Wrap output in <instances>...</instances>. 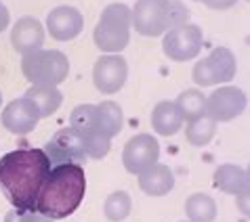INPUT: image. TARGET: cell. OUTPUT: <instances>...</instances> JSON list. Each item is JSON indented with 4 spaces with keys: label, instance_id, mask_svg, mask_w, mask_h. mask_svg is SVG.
<instances>
[{
    "label": "cell",
    "instance_id": "3",
    "mask_svg": "<svg viewBox=\"0 0 250 222\" xmlns=\"http://www.w3.org/2000/svg\"><path fill=\"white\" fill-rule=\"evenodd\" d=\"M130 6L124 2H112L101 11L99 21L93 32L95 46L105 55H120L130 42Z\"/></svg>",
    "mask_w": 250,
    "mask_h": 222
},
{
    "label": "cell",
    "instance_id": "14",
    "mask_svg": "<svg viewBox=\"0 0 250 222\" xmlns=\"http://www.w3.org/2000/svg\"><path fill=\"white\" fill-rule=\"evenodd\" d=\"M46 38V27L36 17H19L11 27V44L19 55H27L32 51L42 48Z\"/></svg>",
    "mask_w": 250,
    "mask_h": 222
},
{
    "label": "cell",
    "instance_id": "32",
    "mask_svg": "<svg viewBox=\"0 0 250 222\" xmlns=\"http://www.w3.org/2000/svg\"><path fill=\"white\" fill-rule=\"evenodd\" d=\"M246 178H248V186H250V164H248V168H246Z\"/></svg>",
    "mask_w": 250,
    "mask_h": 222
},
{
    "label": "cell",
    "instance_id": "11",
    "mask_svg": "<svg viewBox=\"0 0 250 222\" xmlns=\"http://www.w3.org/2000/svg\"><path fill=\"white\" fill-rule=\"evenodd\" d=\"M128 78V63L122 55H101L93 65V84L101 94H116Z\"/></svg>",
    "mask_w": 250,
    "mask_h": 222
},
{
    "label": "cell",
    "instance_id": "6",
    "mask_svg": "<svg viewBox=\"0 0 250 222\" xmlns=\"http://www.w3.org/2000/svg\"><path fill=\"white\" fill-rule=\"evenodd\" d=\"M170 0H137L130 9V19L137 34L145 38L164 36L170 30Z\"/></svg>",
    "mask_w": 250,
    "mask_h": 222
},
{
    "label": "cell",
    "instance_id": "4",
    "mask_svg": "<svg viewBox=\"0 0 250 222\" xmlns=\"http://www.w3.org/2000/svg\"><path fill=\"white\" fill-rule=\"evenodd\" d=\"M21 72L32 86H59L67 80L69 59L55 48H38L21 55Z\"/></svg>",
    "mask_w": 250,
    "mask_h": 222
},
{
    "label": "cell",
    "instance_id": "7",
    "mask_svg": "<svg viewBox=\"0 0 250 222\" xmlns=\"http://www.w3.org/2000/svg\"><path fill=\"white\" fill-rule=\"evenodd\" d=\"M204 44V34L202 27L196 23H185L179 27H172L164 34L162 38V53L170 61L183 63V61L196 59Z\"/></svg>",
    "mask_w": 250,
    "mask_h": 222
},
{
    "label": "cell",
    "instance_id": "29",
    "mask_svg": "<svg viewBox=\"0 0 250 222\" xmlns=\"http://www.w3.org/2000/svg\"><path fill=\"white\" fill-rule=\"evenodd\" d=\"M27 214H30V212H19V210H15V207H13L11 212H6V216H4L2 222H25Z\"/></svg>",
    "mask_w": 250,
    "mask_h": 222
},
{
    "label": "cell",
    "instance_id": "18",
    "mask_svg": "<svg viewBox=\"0 0 250 222\" xmlns=\"http://www.w3.org/2000/svg\"><path fill=\"white\" fill-rule=\"evenodd\" d=\"M69 126H72L74 130H78L84 138L93 136V134H105L103 128H101L99 107L93 105V103H84V105L74 107L72 115H69Z\"/></svg>",
    "mask_w": 250,
    "mask_h": 222
},
{
    "label": "cell",
    "instance_id": "10",
    "mask_svg": "<svg viewBox=\"0 0 250 222\" xmlns=\"http://www.w3.org/2000/svg\"><path fill=\"white\" fill-rule=\"evenodd\" d=\"M160 159V143L156 136L147 132L130 136L122 151V164L130 174H141L149 166L158 164Z\"/></svg>",
    "mask_w": 250,
    "mask_h": 222
},
{
    "label": "cell",
    "instance_id": "28",
    "mask_svg": "<svg viewBox=\"0 0 250 222\" xmlns=\"http://www.w3.org/2000/svg\"><path fill=\"white\" fill-rule=\"evenodd\" d=\"M235 2H238V0H206L204 4L212 11H227V9H231Z\"/></svg>",
    "mask_w": 250,
    "mask_h": 222
},
{
    "label": "cell",
    "instance_id": "1",
    "mask_svg": "<svg viewBox=\"0 0 250 222\" xmlns=\"http://www.w3.org/2000/svg\"><path fill=\"white\" fill-rule=\"evenodd\" d=\"M44 149L21 147L0 157V189L19 212H36V201L51 172Z\"/></svg>",
    "mask_w": 250,
    "mask_h": 222
},
{
    "label": "cell",
    "instance_id": "33",
    "mask_svg": "<svg viewBox=\"0 0 250 222\" xmlns=\"http://www.w3.org/2000/svg\"><path fill=\"white\" fill-rule=\"evenodd\" d=\"M0 107H2V90H0Z\"/></svg>",
    "mask_w": 250,
    "mask_h": 222
},
{
    "label": "cell",
    "instance_id": "5",
    "mask_svg": "<svg viewBox=\"0 0 250 222\" xmlns=\"http://www.w3.org/2000/svg\"><path fill=\"white\" fill-rule=\"evenodd\" d=\"M235 72H238V61H235L233 51L227 46H217L208 53V57L193 65L191 78L196 86L206 88L231 82L235 78Z\"/></svg>",
    "mask_w": 250,
    "mask_h": 222
},
{
    "label": "cell",
    "instance_id": "15",
    "mask_svg": "<svg viewBox=\"0 0 250 222\" xmlns=\"http://www.w3.org/2000/svg\"><path fill=\"white\" fill-rule=\"evenodd\" d=\"M139 176V189L149 197H164L175 189V174L166 164H154Z\"/></svg>",
    "mask_w": 250,
    "mask_h": 222
},
{
    "label": "cell",
    "instance_id": "17",
    "mask_svg": "<svg viewBox=\"0 0 250 222\" xmlns=\"http://www.w3.org/2000/svg\"><path fill=\"white\" fill-rule=\"evenodd\" d=\"M212 183L219 191L227 193V195H238L248 186V178H246V170L242 166L235 164H221L212 174Z\"/></svg>",
    "mask_w": 250,
    "mask_h": 222
},
{
    "label": "cell",
    "instance_id": "16",
    "mask_svg": "<svg viewBox=\"0 0 250 222\" xmlns=\"http://www.w3.org/2000/svg\"><path fill=\"white\" fill-rule=\"evenodd\" d=\"M151 128L160 136H175L183 128L185 117L175 101H160L151 111Z\"/></svg>",
    "mask_w": 250,
    "mask_h": 222
},
{
    "label": "cell",
    "instance_id": "26",
    "mask_svg": "<svg viewBox=\"0 0 250 222\" xmlns=\"http://www.w3.org/2000/svg\"><path fill=\"white\" fill-rule=\"evenodd\" d=\"M168 19H170V30H172V27L189 23V9H187L181 0H170Z\"/></svg>",
    "mask_w": 250,
    "mask_h": 222
},
{
    "label": "cell",
    "instance_id": "22",
    "mask_svg": "<svg viewBox=\"0 0 250 222\" xmlns=\"http://www.w3.org/2000/svg\"><path fill=\"white\" fill-rule=\"evenodd\" d=\"M177 107L181 109L185 122L206 113V94L200 88H187L177 96Z\"/></svg>",
    "mask_w": 250,
    "mask_h": 222
},
{
    "label": "cell",
    "instance_id": "24",
    "mask_svg": "<svg viewBox=\"0 0 250 222\" xmlns=\"http://www.w3.org/2000/svg\"><path fill=\"white\" fill-rule=\"evenodd\" d=\"M99 115H101V128L109 138H114L120 134V130L124 126V113L122 107L116 101H101L99 105Z\"/></svg>",
    "mask_w": 250,
    "mask_h": 222
},
{
    "label": "cell",
    "instance_id": "25",
    "mask_svg": "<svg viewBox=\"0 0 250 222\" xmlns=\"http://www.w3.org/2000/svg\"><path fill=\"white\" fill-rule=\"evenodd\" d=\"M88 159H103L112 149V138L105 134H93L84 138Z\"/></svg>",
    "mask_w": 250,
    "mask_h": 222
},
{
    "label": "cell",
    "instance_id": "31",
    "mask_svg": "<svg viewBox=\"0 0 250 222\" xmlns=\"http://www.w3.org/2000/svg\"><path fill=\"white\" fill-rule=\"evenodd\" d=\"M25 222H57V220L46 218V216H42V214H38V212H30L27 214V218H25Z\"/></svg>",
    "mask_w": 250,
    "mask_h": 222
},
{
    "label": "cell",
    "instance_id": "34",
    "mask_svg": "<svg viewBox=\"0 0 250 222\" xmlns=\"http://www.w3.org/2000/svg\"><path fill=\"white\" fill-rule=\"evenodd\" d=\"M196 2H206V0H196Z\"/></svg>",
    "mask_w": 250,
    "mask_h": 222
},
{
    "label": "cell",
    "instance_id": "9",
    "mask_svg": "<svg viewBox=\"0 0 250 222\" xmlns=\"http://www.w3.org/2000/svg\"><path fill=\"white\" fill-rule=\"evenodd\" d=\"M246 92L238 86H219L206 96V113L217 124L231 122L246 111Z\"/></svg>",
    "mask_w": 250,
    "mask_h": 222
},
{
    "label": "cell",
    "instance_id": "27",
    "mask_svg": "<svg viewBox=\"0 0 250 222\" xmlns=\"http://www.w3.org/2000/svg\"><path fill=\"white\" fill-rule=\"evenodd\" d=\"M235 207L242 212V216L250 220V186H246L244 191L235 195Z\"/></svg>",
    "mask_w": 250,
    "mask_h": 222
},
{
    "label": "cell",
    "instance_id": "19",
    "mask_svg": "<svg viewBox=\"0 0 250 222\" xmlns=\"http://www.w3.org/2000/svg\"><path fill=\"white\" fill-rule=\"evenodd\" d=\"M25 96L38 107L40 117H51L55 111H59L63 103V92L59 86H32L25 90Z\"/></svg>",
    "mask_w": 250,
    "mask_h": 222
},
{
    "label": "cell",
    "instance_id": "20",
    "mask_svg": "<svg viewBox=\"0 0 250 222\" xmlns=\"http://www.w3.org/2000/svg\"><path fill=\"white\" fill-rule=\"evenodd\" d=\"M217 212V201L206 193H193L185 199V216L191 222H214Z\"/></svg>",
    "mask_w": 250,
    "mask_h": 222
},
{
    "label": "cell",
    "instance_id": "12",
    "mask_svg": "<svg viewBox=\"0 0 250 222\" xmlns=\"http://www.w3.org/2000/svg\"><path fill=\"white\" fill-rule=\"evenodd\" d=\"M42 120L40 117V111L34 103L27 99V96H19V99H13L11 103H6V107L2 109V126L9 130L11 134L23 136L30 134L34 128L38 126V122Z\"/></svg>",
    "mask_w": 250,
    "mask_h": 222
},
{
    "label": "cell",
    "instance_id": "36",
    "mask_svg": "<svg viewBox=\"0 0 250 222\" xmlns=\"http://www.w3.org/2000/svg\"><path fill=\"white\" fill-rule=\"evenodd\" d=\"M246 2H250V0H246Z\"/></svg>",
    "mask_w": 250,
    "mask_h": 222
},
{
    "label": "cell",
    "instance_id": "8",
    "mask_svg": "<svg viewBox=\"0 0 250 222\" xmlns=\"http://www.w3.org/2000/svg\"><path fill=\"white\" fill-rule=\"evenodd\" d=\"M44 153L48 157L51 166H63V164H86V143L78 130L72 126L57 130L51 141L44 145Z\"/></svg>",
    "mask_w": 250,
    "mask_h": 222
},
{
    "label": "cell",
    "instance_id": "23",
    "mask_svg": "<svg viewBox=\"0 0 250 222\" xmlns=\"http://www.w3.org/2000/svg\"><path fill=\"white\" fill-rule=\"evenodd\" d=\"M133 212V199L126 191H114L103 204V214L109 222H122Z\"/></svg>",
    "mask_w": 250,
    "mask_h": 222
},
{
    "label": "cell",
    "instance_id": "30",
    "mask_svg": "<svg viewBox=\"0 0 250 222\" xmlns=\"http://www.w3.org/2000/svg\"><path fill=\"white\" fill-rule=\"evenodd\" d=\"M9 25H11V13L4 2H0V32H4Z\"/></svg>",
    "mask_w": 250,
    "mask_h": 222
},
{
    "label": "cell",
    "instance_id": "2",
    "mask_svg": "<svg viewBox=\"0 0 250 222\" xmlns=\"http://www.w3.org/2000/svg\"><path fill=\"white\" fill-rule=\"evenodd\" d=\"M86 195L84 166H53L36 201V212L53 220H63L78 210Z\"/></svg>",
    "mask_w": 250,
    "mask_h": 222
},
{
    "label": "cell",
    "instance_id": "35",
    "mask_svg": "<svg viewBox=\"0 0 250 222\" xmlns=\"http://www.w3.org/2000/svg\"><path fill=\"white\" fill-rule=\"evenodd\" d=\"M181 222H191V220H181Z\"/></svg>",
    "mask_w": 250,
    "mask_h": 222
},
{
    "label": "cell",
    "instance_id": "21",
    "mask_svg": "<svg viewBox=\"0 0 250 222\" xmlns=\"http://www.w3.org/2000/svg\"><path fill=\"white\" fill-rule=\"evenodd\" d=\"M214 134H217V122L208 113L193 117L185 126V138L191 147H206L214 138Z\"/></svg>",
    "mask_w": 250,
    "mask_h": 222
},
{
    "label": "cell",
    "instance_id": "13",
    "mask_svg": "<svg viewBox=\"0 0 250 222\" xmlns=\"http://www.w3.org/2000/svg\"><path fill=\"white\" fill-rule=\"evenodd\" d=\"M46 32L51 34L57 42H69V40L78 38L82 27H84V17L76 6H55V9L46 15Z\"/></svg>",
    "mask_w": 250,
    "mask_h": 222
}]
</instances>
